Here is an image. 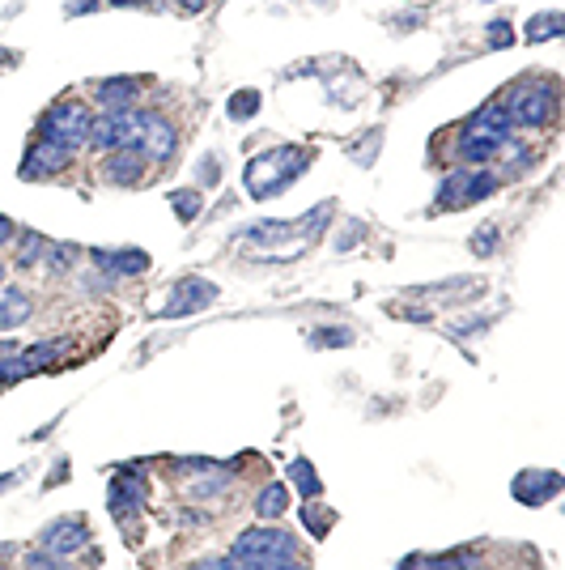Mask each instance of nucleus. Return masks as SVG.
<instances>
[{
	"label": "nucleus",
	"instance_id": "f257e3e1",
	"mask_svg": "<svg viewBox=\"0 0 565 570\" xmlns=\"http://www.w3.org/2000/svg\"><path fill=\"white\" fill-rule=\"evenodd\" d=\"M306 167H311V150H302V145L268 150V153H260V158H251L247 162V192L255 196V200L281 196Z\"/></svg>",
	"mask_w": 565,
	"mask_h": 570
},
{
	"label": "nucleus",
	"instance_id": "f03ea898",
	"mask_svg": "<svg viewBox=\"0 0 565 570\" xmlns=\"http://www.w3.org/2000/svg\"><path fill=\"white\" fill-rule=\"evenodd\" d=\"M293 557H302V549L293 541V532H281V528H251L230 545L235 570H281Z\"/></svg>",
	"mask_w": 565,
	"mask_h": 570
},
{
	"label": "nucleus",
	"instance_id": "7ed1b4c3",
	"mask_svg": "<svg viewBox=\"0 0 565 570\" xmlns=\"http://www.w3.org/2000/svg\"><path fill=\"white\" fill-rule=\"evenodd\" d=\"M506 140H511V120L502 107H484L468 120V124L459 128V162L464 167H484L489 158L506 150Z\"/></svg>",
	"mask_w": 565,
	"mask_h": 570
},
{
	"label": "nucleus",
	"instance_id": "20e7f679",
	"mask_svg": "<svg viewBox=\"0 0 565 570\" xmlns=\"http://www.w3.org/2000/svg\"><path fill=\"white\" fill-rule=\"evenodd\" d=\"M90 124H94L90 107L77 102V98H64V102H55L52 111L39 120V137L55 140V145H64V150H81L85 140H90Z\"/></svg>",
	"mask_w": 565,
	"mask_h": 570
},
{
	"label": "nucleus",
	"instance_id": "39448f33",
	"mask_svg": "<svg viewBox=\"0 0 565 570\" xmlns=\"http://www.w3.org/2000/svg\"><path fill=\"white\" fill-rule=\"evenodd\" d=\"M506 120L514 124H523V128H540V124H549L552 115H557V90H552L549 82H523V85H514L511 98H506Z\"/></svg>",
	"mask_w": 565,
	"mask_h": 570
},
{
	"label": "nucleus",
	"instance_id": "423d86ee",
	"mask_svg": "<svg viewBox=\"0 0 565 570\" xmlns=\"http://www.w3.org/2000/svg\"><path fill=\"white\" fill-rule=\"evenodd\" d=\"M497 192V175L481 167H459L438 183V209H468L476 200H489Z\"/></svg>",
	"mask_w": 565,
	"mask_h": 570
},
{
	"label": "nucleus",
	"instance_id": "0eeeda50",
	"mask_svg": "<svg viewBox=\"0 0 565 570\" xmlns=\"http://www.w3.org/2000/svg\"><path fill=\"white\" fill-rule=\"evenodd\" d=\"M145 115L149 111H137V107L98 115L94 124H90V145H94V150H137L140 128H145Z\"/></svg>",
	"mask_w": 565,
	"mask_h": 570
},
{
	"label": "nucleus",
	"instance_id": "6e6552de",
	"mask_svg": "<svg viewBox=\"0 0 565 570\" xmlns=\"http://www.w3.org/2000/svg\"><path fill=\"white\" fill-rule=\"evenodd\" d=\"M217 285L205 277H183L170 294V303L158 311V320H179V315H196V311H205V306L217 303Z\"/></svg>",
	"mask_w": 565,
	"mask_h": 570
},
{
	"label": "nucleus",
	"instance_id": "1a4fd4ad",
	"mask_svg": "<svg viewBox=\"0 0 565 570\" xmlns=\"http://www.w3.org/2000/svg\"><path fill=\"white\" fill-rule=\"evenodd\" d=\"M39 545H43V549H47L52 557L81 554L85 545H90V524H85L81 515H64V519H55V524H47V528H43Z\"/></svg>",
	"mask_w": 565,
	"mask_h": 570
},
{
	"label": "nucleus",
	"instance_id": "9d476101",
	"mask_svg": "<svg viewBox=\"0 0 565 570\" xmlns=\"http://www.w3.org/2000/svg\"><path fill=\"white\" fill-rule=\"evenodd\" d=\"M137 150L145 162H170L175 158V150H179V132H175V124L170 120H162V115H145V128H140V140Z\"/></svg>",
	"mask_w": 565,
	"mask_h": 570
},
{
	"label": "nucleus",
	"instance_id": "9b49d317",
	"mask_svg": "<svg viewBox=\"0 0 565 570\" xmlns=\"http://www.w3.org/2000/svg\"><path fill=\"white\" fill-rule=\"evenodd\" d=\"M72 150H64V145H55V140H34L26 153V162H22V175L26 179H52V175H60V170L69 167Z\"/></svg>",
	"mask_w": 565,
	"mask_h": 570
},
{
	"label": "nucleus",
	"instance_id": "f8f14e48",
	"mask_svg": "<svg viewBox=\"0 0 565 570\" xmlns=\"http://www.w3.org/2000/svg\"><path fill=\"white\" fill-rule=\"evenodd\" d=\"M22 268H64L72 260L69 243H52L43 235H22Z\"/></svg>",
	"mask_w": 565,
	"mask_h": 570
},
{
	"label": "nucleus",
	"instance_id": "ddd939ff",
	"mask_svg": "<svg viewBox=\"0 0 565 570\" xmlns=\"http://www.w3.org/2000/svg\"><path fill=\"white\" fill-rule=\"evenodd\" d=\"M94 265L107 268L110 277H140V273L149 268V256L140 247H98Z\"/></svg>",
	"mask_w": 565,
	"mask_h": 570
},
{
	"label": "nucleus",
	"instance_id": "4468645a",
	"mask_svg": "<svg viewBox=\"0 0 565 570\" xmlns=\"http://www.w3.org/2000/svg\"><path fill=\"white\" fill-rule=\"evenodd\" d=\"M145 167L149 162L140 158V150H110V158L102 162V179L115 183V188H137Z\"/></svg>",
	"mask_w": 565,
	"mask_h": 570
},
{
	"label": "nucleus",
	"instance_id": "2eb2a0df",
	"mask_svg": "<svg viewBox=\"0 0 565 570\" xmlns=\"http://www.w3.org/2000/svg\"><path fill=\"white\" fill-rule=\"evenodd\" d=\"M557 489H561V473H519L514 477V498L519 502H531V507H540V502L557 498Z\"/></svg>",
	"mask_w": 565,
	"mask_h": 570
},
{
	"label": "nucleus",
	"instance_id": "dca6fc26",
	"mask_svg": "<svg viewBox=\"0 0 565 570\" xmlns=\"http://www.w3.org/2000/svg\"><path fill=\"white\" fill-rule=\"evenodd\" d=\"M137 94H140V85L132 77H110V82H102L94 90V102L102 111H124V107L137 102Z\"/></svg>",
	"mask_w": 565,
	"mask_h": 570
},
{
	"label": "nucleus",
	"instance_id": "f3484780",
	"mask_svg": "<svg viewBox=\"0 0 565 570\" xmlns=\"http://www.w3.org/2000/svg\"><path fill=\"white\" fill-rule=\"evenodd\" d=\"M30 311H34L30 294H22L17 285H0V333L5 328H22L30 320Z\"/></svg>",
	"mask_w": 565,
	"mask_h": 570
},
{
	"label": "nucleus",
	"instance_id": "a211bd4d",
	"mask_svg": "<svg viewBox=\"0 0 565 570\" xmlns=\"http://www.w3.org/2000/svg\"><path fill=\"white\" fill-rule=\"evenodd\" d=\"M472 566H476V554L472 549H455V554H442V557L413 554V557H404L400 570H472Z\"/></svg>",
	"mask_w": 565,
	"mask_h": 570
},
{
	"label": "nucleus",
	"instance_id": "6ab92c4d",
	"mask_svg": "<svg viewBox=\"0 0 565 570\" xmlns=\"http://www.w3.org/2000/svg\"><path fill=\"white\" fill-rule=\"evenodd\" d=\"M290 481H293V489H298V494H302L306 502L323 494V481H319L315 464H311L306 456H293V459H290Z\"/></svg>",
	"mask_w": 565,
	"mask_h": 570
},
{
	"label": "nucleus",
	"instance_id": "aec40b11",
	"mask_svg": "<svg viewBox=\"0 0 565 570\" xmlns=\"http://www.w3.org/2000/svg\"><path fill=\"white\" fill-rule=\"evenodd\" d=\"M285 511H290V489L285 486H263L260 498H255V515H260V519H281Z\"/></svg>",
	"mask_w": 565,
	"mask_h": 570
},
{
	"label": "nucleus",
	"instance_id": "412c9836",
	"mask_svg": "<svg viewBox=\"0 0 565 570\" xmlns=\"http://www.w3.org/2000/svg\"><path fill=\"white\" fill-rule=\"evenodd\" d=\"M561 30H565V17L549 9V14H536V17H531V22L523 26V34H527V43H549V39H557Z\"/></svg>",
	"mask_w": 565,
	"mask_h": 570
},
{
	"label": "nucleus",
	"instance_id": "4be33fe9",
	"mask_svg": "<svg viewBox=\"0 0 565 570\" xmlns=\"http://www.w3.org/2000/svg\"><path fill=\"white\" fill-rule=\"evenodd\" d=\"M225 115L230 120H251V115H260V90H238V94H230V102H225Z\"/></svg>",
	"mask_w": 565,
	"mask_h": 570
},
{
	"label": "nucleus",
	"instance_id": "5701e85b",
	"mask_svg": "<svg viewBox=\"0 0 565 570\" xmlns=\"http://www.w3.org/2000/svg\"><path fill=\"white\" fill-rule=\"evenodd\" d=\"M170 209L179 213V222H192V217H200V209H205V200H200V192H192V188H183V192H170Z\"/></svg>",
	"mask_w": 565,
	"mask_h": 570
},
{
	"label": "nucleus",
	"instance_id": "b1692460",
	"mask_svg": "<svg viewBox=\"0 0 565 570\" xmlns=\"http://www.w3.org/2000/svg\"><path fill=\"white\" fill-rule=\"evenodd\" d=\"M302 524H306V528H311V536H319V541H323V536H328V532H331V511L323 515V511H319V507H315V498H311V502H306V507H302Z\"/></svg>",
	"mask_w": 565,
	"mask_h": 570
},
{
	"label": "nucleus",
	"instance_id": "393cba45",
	"mask_svg": "<svg viewBox=\"0 0 565 570\" xmlns=\"http://www.w3.org/2000/svg\"><path fill=\"white\" fill-rule=\"evenodd\" d=\"M349 341H353L349 328H319V333H311V345H319V349H340V345H349Z\"/></svg>",
	"mask_w": 565,
	"mask_h": 570
},
{
	"label": "nucleus",
	"instance_id": "a878e982",
	"mask_svg": "<svg viewBox=\"0 0 565 570\" xmlns=\"http://www.w3.org/2000/svg\"><path fill=\"white\" fill-rule=\"evenodd\" d=\"M472 251H476V256H493L497 251V226H481V230L472 235Z\"/></svg>",
	"mask_w": 565,
	"mask_h": 570
},
{
	"label": "nucleus",
	"instance_id": "bb28decb",
	"mask_svg": "<svg viewBox=\"0 0 565 570\" xmlns=\"http://www.w3.org/2000/svg\"><path fill=\"white\" fill-rule=\"evenodd\" d=\"M489 39H493L497 47H511V26H506V22H493V26H489Z\"/></svg>",
	"mask_w": 565,
	"mask_h": 570
},
{
	"label": "nucleus",
	"instance_id": "cd10ccee",
	"mask_svg": "<svg viewBox=\"0 0 565 570\" xmlns=\"http://www.w3.org/2000/svg\"><path fill=\"white\" fill-rule=\"evenodd\" d=\"M192 570H235V562H230V557H205V562H196Z\"/></svg>",
	"mask_w": 565,
	"mask_h": 570
},
{
	"label": "nucleus",
	"instance_id": "c85d7f7f",
	"mask_svg": "<svg viewBox=\"0 0 565 570\" xmlns=\"http://www.w3.org/2000/svg\"><path fill=\"white\" fill-rule=\"evenodd\" d=\"M200 179H205V188H213V183H217V162H213V158H205V162H200Z\"/></svg>",
	"mask_w": 565,
	"mask_h": 570
},
{
	"label": "nucleus",
	"instance_id": "c756f323",
	"mask_svg": "<svg viewBox=\"0 0 565 570\" xmlns=\"http://www.w3.org/2000/svg\"><path fill=\"white\" fill-rule=\"evenodd\" d=\"M85 9L94 14V9H98V0H69V14H72V17H81Z\"/></svg>",
	"mask_w": 565,
	"mask_h": 570
},
{
	"label": "nucleus",
	"instance_id": "7c9ffc66",
	"mask_svg": "<svg viewBox=\"0 0 565 570\" xmlns=\"http://www.w3.org/2000/svg\"><path fill=\"white\" fill-rule=\"evenodd\" d=\"M9 238H14V222H9V217H0V247H5Z\"/></svg>",
	"mask_w": 565,
	"mask_h": 570
},
{
	"label": "nucleus",
	"instance_id": "2f4dec72",
	"mask_svg": "<svg viewBox=\"0 0 565 570\" xmlns=\"http://www.w3.org/2000/svg\"><path fill=\"white\" fill-rule=\"evenodd\" d=\"M175 5H179V9H187V14H200V9H205V0H175Z\"/></svg>",
	"mask_w": 565,
	"mask_h": 570
},
{
	"label": "nucleus",
	"instance_id": "473e14b6",
	"mask_svg": "<svg viewBox=\"0 0 565 570\" xmlns=\"http://www.w3.org/2000/svg\"><path fill=\"white\" fill-rule=\"evenodd\" d=\"M281 570H306V562H302V557H293V562H285Z\"/></svg>",
	"mask_w": 565,
	"mask_h": 570
},
{
	"label": "nucleus",
	"instance_id": "72a5a7b5",
	"mask_svg": "<svg viewBox=\"0 0 565 570\" xmlns=\"http://www.w3.org/2000/svg\"><path fill=\"white\" fill-rule=\"evenodd\" d=\"M110 5H145V0H110Z\"/></svg>",
	"mask_w": 565,
	"mask_h": 570
},
{
	"label": "nucleus",
	"instance_id": "f704fd0d",
	"mask_svg": "<svg viewBox=\"0 0 565 570\" xmlns=\"http://www.w3.org/2000/svg\"><path fill=\"white\" fill-rule=\"evenodd\" d=\"M9 481H14V473H0V486H9Z\"/></svg>",
	"mask_w": 565,
	"mask_h": 570
},
{
	"label": "nucleus",
	"instance_id": "c9c22d12",
	"mask_svg": "<svg viewBox=\"0 0 565 570\" xmlns=\"http://www.w3.org/2000/svg\"><path fill=\"white\" fill-rule=\"evenodd\" d=\"M0 285H5V265H0Z\"/></svg>",
	"mask_w": 565,
	"mask_h": 570
},
{
	"label": "nucleus",
	"instance_id": "e433bc0d",
	"mask_svg": "<svg viewBox=\"0 0 565 570\" xmlns=\"http://www.w3.org/2000/svg\"><path fill=\"white\" fill-rule=\"evenodd\" d=\"M0 570H5V566H0Z\"/></svg>",
	"mask_w": 565,
	"mask_h": 570
}]
</instances>
